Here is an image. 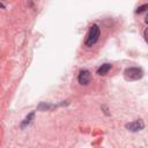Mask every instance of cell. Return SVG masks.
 <instances>
[{
    "instance_id": "obj_3",
    "label": "cell",
    "mask_w": 148,
    "mask_h": 148,
    "mask_svg": "<svg viewBox=\"0 0 148 148\" xmlns=\"http://www.w3.org/2000/svg\"><path fill=\"white\" fill-rule=\"evenodd\" d=\"M125 127H126V130H128L131 132H139V131H142L145 128V123L141 119H136L134 121L127 123L125 125Z\"/></svg>"
},
{
    "instance_id": "obj_1",
    "label": "cell",
    "mask_w": 148,
    "mask_h": 148,
    "mask_svg": "<svg viewBox=\"0 0 148 148\" xmlns=\"http://www.w3.org/2000/svg\"><path fill=\"white\" fill-rule=\"evenodd\" d=\"M99 35H101V29L97 24H94L90 27L89 29V32L87 35V38H86V46L88 47H91L94 44H96V42L98 40L99 38Z\"/></svg>"
},
{
    "instance_id": "obj_8",
    "label": "cell",
    "mask_w": 148,
    "mask_h": 148,
    "mask_svg": "<svg viewBox=\"0 0 148 148\" xmlns=\"http://www.w3.org/2000/svg\"><path fill=\"white\" fill-rule=\"evenodd\" d=\"M0 8H5V5H3V3H1V2H0Z\"/></svg>"
},
{
    "instance_id": "obj_7",
    "label": "cell",
    "mask_w": 148,
    "mask_h": 148,
    "mask_svg": "<svg viewBox=\"0 0 148 148\" xmlns=\"http://www.w3.org/2000/svg\"><path fill=\"white\" fill-rule=\"evenodd\" d=\"M147 8H148V5H147V3H145V5L140 6V7H138V9L135 10V13H142V12H145Z\"/></svg>"
},
{
    "instance_id": "obj_5",
    "label": "cell",
    "mask_w": 148,
    "mask_h": 148,
    "mask_svg": "<svg viewBox=\"0 0 148 148\" xmlns=\"http://www.w3.org/2000/svg\"><path fill=\"white\" fill-rule=\"evenodd\" d=\"M34 117H35V111H32V112H30L23 120H22V123H21V128H25L31 121H32V119H34Z\"/></svg>"
},
{
    "instance_id": "obj_4",
    "label": "cell",
    "mask_w": 148,
    "mask_h": 148,
    "mask_svg": "<svg viewBox=\"0 0 148 148\" xmlns=\"http://www.w3.org/2000/svg\"><path fill=\"white\" fill-rule=\"evenodd\" d=\"M90 79H91V74H90V72L88 69L80 71L79 75H77V81H79L80 84H83V86L88 84L90 82Z\"/></svg>"
},
{
    "instance_id": "obj_2",
    "label": "cell",
    "mask_w": 148,
    "mask_h": 148,
    "mask_svg": "<svg viewBox=\"0 0 148 148\" xmlns=\"http://www.w3.org/2000/svg\"><path fill=\"white\" fill-rule=\"evenodd\" d=\"M143 76V71L139 67H128L124 72V77L126 81H136Z\"/></svg>"
},
{
    "instance_id": "obj_6",
    "label": "cell",
    "mask_w": 148,
    "mask_h": 148,
    "mask_svg": "<svg viewBox=\"0 0 148 148\" xmlns=\"http://www.w3.org/2000/svg\"><path fill=\"white\" fill-rule=\"evenodd\" d=\"M111 65L110 64H103L102 66H99L98 67V69H97V74L98 75H105V74H108V72L111 69Z\"/></svg>"
}]
</instances>
